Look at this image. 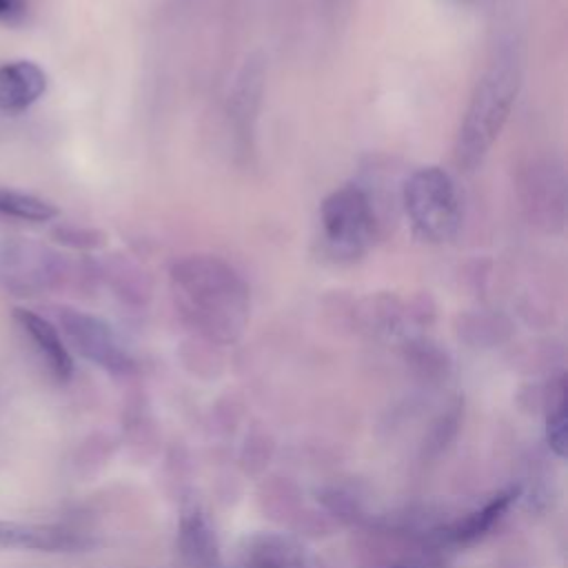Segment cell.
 <instances>
[{
    "mask_svg": "<svg viewBox=\"0 0 568 568\" xmlns=\"http://www.w3.org/2000/svg\"><path fill=\"white\" fill-rule=\"evenodd\" d=\"M169 282L184 320L206 337L233 342L246 328L251 311L248 286L222 257H182L171 266Z\"/></svg>",
    "mask_w": 568,
    "mask_h": 568,
    "instance_id": "obj_1",
    "label": "cell"
},
{
    "mask_svg": "<svg viewBox=\"0 0 568 568\" xmlns=\"http://www.w3.org/2000/svg\"><path fill=\"white\" fill-rule=\"evenodd\" d=\"M519 78L517 58L513 53H499L477 80L455 140V160L466 171L481 164L499 138L513 111Z\"/></svg>",
    "mask_w": 568,
    "mask_h": 568,
    "instance_id": "obj_2",
    "label": "cell"
},
{
    "mask_svg": "<svg viewBox=\"0 0 568 568\" xmlns=\"http://www.w3.org/2000/svg\"><path fill=\"white\" fill-rule=\"evenodd\" d=\"M404 211L417 237L442 244L457 235L462 202L453 178L439 166H424L410 173L402 191Z\"/></svg>",
    "mask_w": 568,
    "mask_h": 568,
    "instance_id": "obj_3",
    "label": "cell"
},
{
    "mask_svg": "<svg viewBox=\"0 0 568 568\" xmlns=\"http://www.w3.org/2000/svg\"><path fill=\"white\" fill-rule=\"evenodd\" d=\"M324 240L337 257H359L373 242L375 213L364 189L346 184L322 202Z\"/></svg>",
    "mask_w": 568,
    "mask_h": 568,
    "instance_id": "obj_4",
    "label": "cell"
},
{
    "mask_svg": "<svg viewBox=\"0 0 568 568\" xmlns=\"http://www.w3.org/2000/svg\"><path fill=\"white\" fill-rule=\"evenodd\" d=\"M519 193L530 224L559 231L566 220V180L561 164L552 160L530 162L519 178Z\"/></svg>",
    "mask_w": 568,
    "mask_h": 568,
    "instance_id": "obj_5",
    "label": "cell"
},
{
    "mask_svg": "<svg viewBox=\"0 0 568 568\" xmlns=\"http://www.w3.org/2000/svg\"><path fill=\"white\" fill-rule=\"evenodd\" d=\"M60 324L73 348L84 359L115 375L133 368V357L104 320L75 308H64L60 311Z\"/></svg>",
    "mask_w": 568,
    "mask_h": 568,
    "instance_id": "obj_6",
    "label": "cell"
},
{
    "mask_svg": "<svg viewBox=\"0 0 568 568\" xmlns=\"http://www.w3.org/2000/svg\"><path fill=\"white\" fill-rule=\"evenodd\" d=\"M519 493H521L519 486H506L493 493L481 506L468 510L466 515L448 524H435L428 530L426 541L433 548L442 550V548H459V546L464 548L484 539L506 517V513L519 499Z\"/></svg>",
    "mask_w": 568,
    "mask_h": 568,
    "instance_id": "obj_7",
    "label": "cell"
},
{
    "mask_svg": "<svg viewBox=\"0 0 568 568\" xmlns=\"http://www.w3.org/2000/svg\"><path fill=\"white\" fill-rule=\"evenodd\" d=\"M95 539L78 528L60 524H18L0 521V548H29L44 552L89 550Z\"/></svg>",
    "mask_w": 568,
    "mask_h": 568,
    "instance_id": "obj_8",
    "label": "cell"
},
{
    "mask_svg": "<svg viewBox=\"0 0 568 568\" xmlns=\"http://www.w3.org/2000/svg\"><path fill=\"white\" fill-rule=\"evenodd\" d=\"M235 568H317V564L291 535L257 532L244 539Z\"/></svg>",
    "mask_w": 568,
    "mask_h": 568,
    "instance_id": "obj_9",
    "label": "cell"
},
{
    "mask_svg": "<svg viewBox=\"0 0 568 568\" xmlns=\"http://www.w3.org/2000/svg\"><path fill=\"white\" fill-rule=\"evenodd\" d=\"M178 550L182 559L195 568H217V535L202 508L189 506L182 510L178 524Z\"/></svg>",
    "mask_w": 568,
    "mask_h": 568,
    "instance_id": "obj_10",
    "label": "cell"
},
{
    "mask_svg": "<svg viewBox=\"0 0 568 568\" xmlns=\"http://www.w3.org/2000/svg\"><path fill=\"white\" fill-rule=\"evenodd\" d=\"M47 89V73L31 60L0 64V109L20 113L29 109Z\"/></svg>",
    "mask_w": 568,
    "mask_h": 568,
    "instance_id": "obj_11",
    "label": "cell"
},
{
    "mask_svg": "<svg viewBox=\"0 0 568 568\" xmlns=\"http://www.w3.org/2000/svg\"><path fill=\"white\" fill-rule=\"evenodd\" d=\"M13 320L29 335V339L33 342V346L47 362L51 375L58 382H69L73 375V359H71L69 348L64 346L60 333L55 331V326L51 322H47L44 317H40L38 313L27 311V308H16Z\"/></svg>",
    "mask_w": 568,
    "mask_h": 568,
    "instance_id": "obj_12",
    "label": "cell"
},
{
    "mask_svg": "<svg viewBox=\"0 0 568 568\" xmlns=\"http://www.w3.org/2000/svg\"><path fill=\"white\" fill-rule=\"evenodd\" d=\"M262 84H264L262 60H255V58L246 60L229 95L231 120L240 131V135H246L251 131V122L255 120L260 95H262Z\"/></svg>",
    "mask_w": 568,
    "mask_h": 568,
    "instance_id": "obj_13",
    "label": "cell"
},
{
    "mask_svg": "<svg viewBox=\"0 0 568 568\" xmlns=\"http://www.w3.org/2000/svg\"><path fill=\"white\" fill-rule=\"evenodd\" d=\"M546 442L548 448L557 455H566L568 446V390H566V377L559 375L548 393L546 404Z\"/></svg>",
    "mask_w": 568,
    "mask_h": 568,
    "instance_id": "obj_14",
    "label": "cell"
},
{
    "mask_svg": "<svg viewBox=\"0 0 568 568\" xmlns=\"http://www.w3.org/2000/svg\"><path fill=\"white\" fill-rule=\"evenodd\" d=\"M0 215L27 220V222H47L58 215L55 206L42 197L0 189Z\"/></svg>",
    "mask_w": 568,
    "mask_h": 568,
    "instance_id": "obj_15",
    "label": "cell"
},
{
    "mask_svg": "<svg viewBox=\"0 0 568 568\" xmlns=\"http://www.w3.org/2000/svg\"><path fill=\"white\" fill-rule=\"evenodd\" d=\"M29 2L27 0H0V22L18 24L27 18Z\"/></svg>",
    "mask_w": 568,
    "mask_h": 568,
    "instance_id": "obj_16",
    "label": "cell"
}]
</instances>
